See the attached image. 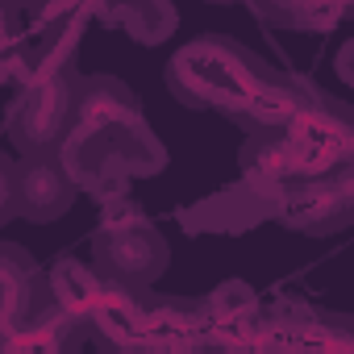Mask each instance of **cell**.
Returning <instances> with one entry per match:
<instances>
[{"mask_svg":"<svg viewBox=\"0 0 354 354\" xmlns=\"http://www.w3.org/2000/svg\"><path fill=\"white\" fill-rule=\"evenodd\" d=\"M71 184L100 205L125 196L133 180L167 167V150L142 117L129 84L113 75H88L75 92L71 129L55 146Z\"/></svg>","mask_w":354,"mask_h":354,"instance_id":"1","label":"cell"},{"mask_svg":"<svg viewBox=\"0 0 354 354\" xmlns=\"http://www.w3.org/2000/svg\"><path fill=\"white\" fill-rule=\"evenodd\" d=\"M271 71L275 67L254 59L242 42L205 34V38H196L184 50L171 55L167 88L188 109H209V113H225L230 121H238Z\"/></svg>","mask_w":354,"mask_h":354,"instance_id":"2","label":"cell"},{"mask_svg":"<svg viewBox=\"0 0 354 354\" xmlns=\"http://www.w3.org/2000/svg\"><path fill=\"white\" fill-rule=\"evenodd\" d=\"M171 250L167 238L154 230V221L125 196H113L100 205V225L92 234V267L121 288H154V279L167 271Z\"/></svg>","mask_w":354,"mask_h":354,"instance_id":"3","label":"cell"},{"mask_svg":"<svg viewBox=\"0 0 354 354\" xmlns=\"http://www.w3.org/2000/svg\"><path fill=\"white\" fill-rule=\"evenodd\" d=\"M271 221L308 238L342 234L354 221V162L279 184L271 201Z\"/></svg>","mask_w":354,"mask_h":354,"instance_id":"4","label":"cell"},{"mask_svg":"<svg viewBox=\"0 0 354 354\" xmlns=\"http://www.w3.org/2000/svg\"><path fill=\"white\" fill-rule=\"evenodd\" d=\"M75 92H80V71L75 67L21 84V92H17V100L9 109V138H13V146L21 154L55 150L63 142V133L71 129Z\"/></svg>","mask_w":354,"mask_h":354,"instance_id":"5","label":"cell"},{"mask_svg":"<svg viewBox=\"0 0 354 354\" xmlns=\"http://www.w3.org/2000/svg\"><path fill=\"white\" fill-rule=\"evenodd\" d=\"M354 329L337 313H317L300 296H271L259 304L254 350H350Z\"/></svg>","mask_w":354,"mask_h":354,"instance_id":"6","label":"cell"},{"mask_svg":"<svg viewBox=\"0 0 354 354\" xmlns=\"http://www.w3.org/2000/svg\"><path fill=\"white\" fill-rule=\"evenodd\" d=\"M259 296L254 288H246L242 279H230L221 288H213L209 296L196 300L201 313V346L196 350H254V333H259Z\"/></svg>","mask_w":354,"mask_h":354,"instance_id":"7","label":"cell"},{"mask_svg":"<svg viewBox=\"0 0 354 354\" xmlns=\"http://www.w3.org/2000/svg\"><path fill=\"white\" fill-rule=\"evenodd\" d=\"M271 192L254 188V184H234V188H221V192H209L201 196L196 205L180 209V225L196 238H234V234H246L263 221H271Z\"/></svg>","mask_w":354,"mask_h":354,"instance_id":"8","label":"cell"},{"mask_svg":"<svg viewBox=\"0 0 354 354\" xmlns=\"http://www.w3.org/2000/svg\"><path fill=\"white\" fill-rule=\"evenodd\" d=\"M75 196H80V188L71 184V175L55 150L21 154V162H17V217H26L34 225L59 221L75 205Z\"/></svg>","mask_w":354,"mask_h":354,"instance_id":"9","label":"cell"},{"mask_svg":"<svg viewBox=\"0 0 354 354\" xmlns=\"http://www.w3.org/2000/svg\"><path fill=\"white\" fill-rule=\"evenodd\" d=\"M201 346V313L196 300L162 296L142 288V329L138 350H196Z\"/></svg>","mask_w":354,"mask_h":354,"instance_id":"10","label":"cell"},{"mask_svg":"<svg viewBox=\"0 0 354 354\" xmlns=\"http://www.w3.org/2000/svg\"><path fill=\"white\" fill-rule=\"evenodd\" d=\"M317 92H321V88H313V84L300 80V75L271 71L267 84L254 92V100L242 109L238 125H246V129H279V125H288L300 109H308V104L317 100Z\"/></svg>","mask_w":354,"mask_h":354,"instance_id":"11","label":"cell"},{"mask_svg":"<svg viewBox=\"0 0 354 354\" xmlns=\"http://www.w3.org/2000/svg\"><path fill=\"white\" fill-rule=\"evenodd\" d=\"M104 275L92 267V263H84V259H59L50 271H46V288H50V296H55V304L67 313V317H75V321H84L92 308H96V300L104 296Z\"/></svg>","mask_w":354,"mask_h":354,"instance_id":"12","label":"cell"},{"mask_svg":"<svg viewBox=\"0 0 354 354\" xmlns=\"http://www.w3.org/2000/svg\"><path fill=\"white\" fill-rule=\"evenodd\" d=\"M246 5L275 30H329L321 0H246Z\"/></svg>","mask_w":354,"mask_h":354,"instance_id":"13","label":"cell"},{"mask_svg":"<svg viewBox=\"0 0 354 354\" xmlns=\"http://www.w3.org/2000/svg\"><path fill=\"white\" fill-rule=\"evenodd\" d=\"M17 217V162L0 154V225Z\"/></svg>","mask_w":354,"mask_h":354,"instance_id":"14","label":"cell"},{"mask_svg":"<svg viewBox=\"0 0 354 354\" xmlns=\"http://www.w3.org/2000/svg\"><path fill=\"white\" fill-rule=\"evenodd\" d=\"M17 50H21V42H13V38H5V34H0V84H9V80H13Z\"/></svg>","mask_w":354,"mask_h":354,"instance_id":"15","label":"cell"},{"mask_svg":"<svg viewBox=\"0 0 354 354\" xmlns=\"http://www.w3.org/2000/svg\"><path fill=\"white\" fill-rule=\"evenodd\" d=\"M209 5H234V0H209Z\"/></svg>","mask_w":354,"mask_h":354,"instance_id":"16","label":"cell"}]
</instances>
